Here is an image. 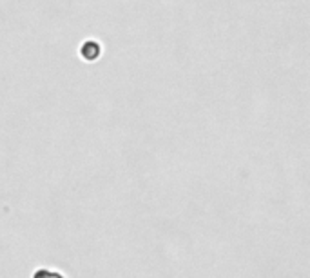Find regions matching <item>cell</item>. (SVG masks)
<instances>
[{
  "instance_id": "1",
  "label": "cell",
  "mask_w": 310,
  "mask_h": 278,
  "mask_svg": "<svg viewBox=\"0 0 310 278\" xmlns=\"http://www.w3.org/2000/svg\"><path fill=\"white\" fill-rule=\"evenodd\" d=\"M80 55L86 60H96V58L100 57V44L96 42V40H87V42L82 44Z\"/></svg>"
},
{
  "instance_id": "2",
  "label": "cell",
  "mask_w": 310,
  "mask_h": 278,
  "mask_svg": "<svg viewBox=\"0 0 310 278\" xmlns=\"http://www.w3.org/2000/svg\"><path fill=\"white\" fill-rule=\"evenodd\" d=\"M33 278H64L60 273L57 271H48V269H39L37 273L33 274Z\"/></svg>"
}]
</instances>
